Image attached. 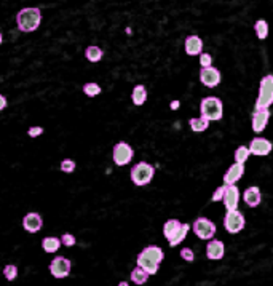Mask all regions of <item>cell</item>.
Listing matches in <instances>:
<instances>
[{
	"label": "cell",
	"instance_id": "1",
	"mask_svg": "<svg viewBox=\"0 0 273 286\" xmlns=\"http://www.w3.org/2000/svg\"><path fill=\"white\" fill-rule=\"evenodd\" d=\"M165 259L163 250L155 244H150V247L144 248L138 256V265L143 267L149 275H155L158 272L160 262Z\"/></svg>",
	"mask_w": 273,
	"mask_h": 286
},
{
	"label": "cell",
	"instance_id": "2",
	"mask_svg": "<svg viewBox=\"0 0 273 286\" xmlns=\"http://www.w3.org/2000/svg\"><path fill=\"white\" fill-rule=\"evenodd\" d=\"M42 21V12L37 7H26L16 15V24L21 32H34Z\"/></svg>",
	"mask_w": 273,
	"mask_h": 286
},
{
	"label": "cell",
	"instance_id": "3",
	"mask_svg": "<svg viewBox=\"0 0 273 286\" xmlns=\"http://www.w3.org/2000/svg\"><path fill=\"white\" fill-rule=\"evenodd\" d=\"M200 110H201V117H205L208 121H217L224 115L222 101L216 96H206L201 99Z\"/></svg>",
	"mask_w": 273,
	"mask_h": 286
},
{
	"label": "cell",
	"instance_id": "4",
	"mask_svg": "<svg viewBox=\"0 0 273 286\" xmlns=\"http://www.w3.org/2000/svg\"><path fill=\"white\" fill-rule=\"evenodd\" d=\"M155 175V168L147 161H139L138 165H134V168L131 170V181H133L136 186L143 187L147 186V184L154 179Z\"/></svg>",
	"mask_w": 273,
	"mask_h": 286
},
{
	"label": "cell",
	"instance_id": "5",
	"mask_svg": "<svg viewBox=\"0 0 273 286\" xmlns=\"http://www.w3.org/2000/svg\"><path fill=\"white\" fill-rule=\"evenodd\" d=\"M271 103H273V75L268 74L260 80L256 107H270Z\"/></svg>",
	"mask_w": 273,
	"mask_h": 286
},
{
	"label": "cell",
	"instance_id": "6",
	"mask_svg": "<svg viewBox=\"0 0 273 286\" xmlns=\"http://www.w3.org/2000/svg\"><path fill=\"white\" fill-rule=\"evenodd\" d=\"M224 227L229 233H240L245 229V214L238 211V208L227 211L224 218Z\"/></svg>",
	"mask_w": 273,
	"mask_h": 286
},
{
	"label": "cell",
	"instance_id": "7",
	"mask_svg": "<svg viewBox=\"0 0 273 286\" xmlns=\"http://www.w3.org/2000/svg\"><path fill=\"white\" fill-rule=\"evenodd\" d=\"M134 157V150L128 142H118V144L114 146V152H112V158L117 167H125L133 160Z\"/></svg>",
	"mask_w": 273,
	"mask_h": 286
},
{
	"label": "cell",
	"instance_id": "8",
	"mask_svg": "<svg viewBox=\"0 0 273 286\" xmlns=\"http://www.w3.org/2000/svg\"><path fill=\"white\" fill-rule=\"evenodd\" d=\"M194 232L201 240H211L216 235V224L206 218H198L194 222Z\"/></svg>",
	"mask_w": 273,
	"mask_h": 286
},
{
	"label": "cell",
	"instance_id": "9",
	"mask_svg": "<svg viewBox=\"0 0 273 286\" xmlns=\"http://www.w3.org/2000/svg\"><path fill=\"white\" fill-rule=\"evenodd\" d=\"M70 261L64 256H56L52 262H50V273L55 278H66L70 273Z\"/></svg>",
	"mask_w": 273,
	"mask_h": 286
},
{
	"label": "cell",
	"instance_id": "10",
	"mask_svg": "<svg viewBox=\"0 0 273 286\" xmlns=\"http://www.w3.org/2000/svg\"><path fill=\"white\" fill-rule=\"evenodd\" d=\"M220 72L219 69L208 66V67H201L200 70V81L208 88H214L220 84Z\"/></svg>",
	"mask_w": 273,
	"mask_h": 286
},
{
	"label": "cell",
	"instance_id": "11",
	"mask_svg": "<svg viewBox=\"0 0 273 286\" xmlns=\"http://www.w3.org/2000/svg\"><path fill=\"white\" fill-rule=\"evenodd\" d=\"M224 205L227 211L232 210H237L238 208V201H240V190L235 184H225V189H224Z\"/></svg>",
	"mask_w": 273,
	"mask_h": 286
},
{
	"label": "cell",
	"instance_id": "12",
	"mask_svg": "<svg viewBox=\"0 0 273 286\" xmlns=\"http://www.w3.org/2000/svg\"><path fill=\"white\" fill-rule=\"evenodd\" d=\"M271 142L265 138H254L249 144V154L257 155V157H265L271 152Z\"/></svg>",
	"mask_w": 273,
	"mask_h": 286
},
{
	"label": "cell",
	"instance_id": "13",
	"mask_svg": "<svg viewBox=\"0 0 273 286\" xmlns=\"http://www.w3.org/2000/svg\"><path fill=\"white\" fill-rule=\"evenodd\" d=\"M270 118V110L268 107H256L254 114H252V130L256 133L264 131Z\"/></svg>",
	"mask_w": 273,
	"mask_h": 286
},
{
	"label": "cell",
	"instance_id": "14",
	"mask_svg": "<svg viewBox=\"0 0 273 286\" xmlns=\"http://www.w3.org/2000/svg\"><path fill=\"white\" fill-rule=\"evenodd\" d=\"M43 226V219L38 213H27L24 219H23V227L30 232V233H37Z\"/></svg>",
	"mask_w": 273,
	"mask_h": 286
},
{
	"label": "cell",
	"instance_id": "15",
	"mask_svg": "<svg viewBox=\"0 0 273 286\" xmlns=\"http://www.w3.org/2000/svg\"><path fill=\"white\" fill-rule=\"evenodd\" d=\"M208 247H206V256L208 259L211 261H219L224 258V254H225V247H224V243H222L220 240H208Z\"/></svg>",
	"mask_w": 273,
	"mask_h": 286
},
{
	"label": "cell",
	"instance_id": "16",
	"mask_svg": "<svg viewBox=\"0 0 273 286\" xmlns=\"http://www.w3.org/2000/svg\"><path fill=\"white\" fill-rule=\"evenodd\" d=\"M243 175H245V165L243 163H234L227 171H225V175H224V182L225 184H237Z\"/></svg>",
	"mask_w": 273,
	"mask_h": 286
},
{
	"label": "cell",
	"instance_id": "17",
	"mask_svg": "<svg viewBox=\"0 0 273 286\" xmlns=\"http://www.w3.org/2000/svg\"><path fill=\"white\" fill-rule=\"evenodd\" d=\"M184 48L189 56H197L201 53V50H203V40L198 35H189L184 42Z\"/></svg>",
	"mask_w": 273,
	"mask_h": 286
},
{
	"label": "cell",
	"instance_id": "18",
	"mask_svg": "<svg viewBox=\"0 0 273 286\" xmlns=\"http://www.w3.org/2000/svg\"><path fill=\"white\" fill-rule=\"evenodd\" d=\"M243 200H245V203L249 207V208H256L260 205L262 201V193H260V189L252 186V187H248L245 190V193H243Z\"/></svg>",
	"mask_w": 273,
	"mask_h": 286
},
{
	"label": "cell",
	"instance_id": "19",
	"mask_svg": "<svg viewBox=\"0 0 273 286\" xmlns=\"http://www.w3.org/2000/svg\"><path fill=\"white\" fill-rule=\"evenodd\" d=\"M189 229H190L189 224H180V227L177 229V232L168 240L169 241V247L174 248V247H177V244H180L182 241H184V238L187 237V233H189Z\"/></svg>",
	"mask_w": 273,
	"mask_h": 286
},
{
	"label": "cell",
	"instance_id": "20",
	"mask_svg": "<svg viewBox=\"0 0 273 286\" xmlns=\"http://www.w3.org/2000/svg\"><path fill=\"white\" fill-rule=\"evenodd\" d=\"M131 99H133L134 106H143L147 101V90L144 85H136L133 93H131Z\"/></svg>",
	"mask_w": 273,
	"mask_h": 286
},
{
	"label": "cell",
	"instance_id": "21",
	"mask_svg": "<svg viewBox=\"0 0 273 286\" xmlns=\"http://www.w3.org/2000/svg\"><path fill=\"white\" fill-rule=\"evenodd\" d=\"M42 248H43L45 253L53 254V253H56L61 248V240L56 238V237H45L42 240Z\"/></svg>",
	"mask_w": 273,
	"mask_h": 286
},
{
	"label": "cell",
	"instance_id": "22",
	"mask_svg": "<svg viewBox=\"0 0 273 286\" xmlns=\"http://www.w3.org/2000/svg\"><path fill=\"white\" fill-rule=\"evenodd\" d=\"M103 50H101L99 47L96 45H89L86 50H85V56L86 59L89 61V63H99L101 59H103Z\"/></svg>",
	"mask_w": 273,
	"mask_h": 286
},
{
	"label": "cell",
	"instance_id": "23",
	"mask_svg": "<svg viewBox=\"0 0 273 286\" xmlns=\"http://www.w3.org/2000/svg\"><path fill=\"white\" fill-rule=\"evenodd\" d=\"M189 125H190V130H192V131L201 133V131L208 130L209 121H208L205 117H195V118H190V120H189Z\"/></svg>",
	"mask_w": 273,
	"mask_h": 286
},
{
	"label": "cell",
	"instance_id": "24",
	"mask_svg": "<svg viewBox=\"0 0 273 286\" xmlns=\"http://www.w3.org/2000/svg\"><path fill=\"white\" fill-rule=\"evenodd\" d=\"M149 277H150V275L143 267H139V265L133 272H131V281L136 283V284H144L149 280Z\"/></svg>",
	"mask_w": 273,
	"mask_h": 286
},
{
	"label": "cell",
	"instance_id": "25",
	"mask_svg": "<svg viewBox=\"0 0 273 286\" xmlns=\"http://www.w3.org/2000/svg\"><path fill=\"white\" fill-rule=\"evenodd\" d=\"M180 227V222L177 219H169L165 222V226H163V235H165V238L169 240L173 235L177 232V229Z\"/></svg>",
	"mask_w": 273,
	"mask_h": 286
},
{
	"label": "cell",
	"instance_id": "26",
	"mask_svg": "<svg viewBox=\"0 0 273 286\" xmlns=\"http://www.w3.org/2000/svg\"><path fill=\"white\" fill-rule=\"evenodd\" d=\"M254 30H256V34L260 40H265L267 35H268V24H267L265 19H259V21H256Z\"/></svg>",
	"mask_w": 273,
	"mask_h": 286
},
{
	"label": "cell",
	"instance_id": "27",
	"mask_svg": "<svg viewBox=\"0 0 273 286\" xmlns=\"http://www.w3.org/2000/svg\"><path fill=\"white\" fill-rule=\"evenodd\" d=\"M83 93L89 98H95L101 93V87L95 84V81H88V84L83 85Z\"/></svg>",
	"mask_w": 273,
	"mask_h": 286
},
{
	"label": "cell",
	"instance_id": "28",
	"mask_svg": "<svg viewBox=\"0 0 273 286\" xmlns=\"http://www.w3.org/2000/svg\"><path fill=\"white\" fill-rule=\"evenodd\" d=\"M249 149L246 147V146H240L237 150H235V161L237 163H243V165H245V161L249 158Z\"/></svg>",
	"mask_w": 273,
	"mask_h": 286
},
{
	"label": "cell",
	"instance_id": "29",
	"mask_svg": "<svg viewBox=\"0 0 273 286\" xmlns=\"http://www.w3.org/2000/svg\"><path fill=\"white\" fill-rule=\"evenodd\" d=\"M4 275H5V278L8 281H13L18 277V267H16V265H13V264L7 265V267L4 269Z\"/></svg>",
	"mask_w": 273,
	"mask_h": 286
},
{
	"label": "cell",
	"instance_id": "30",
	"mask_svg": "<svg viewBox=\"0 0 273 286\" xmlns=\"http://www.w3.org/2000/svg\"><path fill=\"white\" fill-rule=\"evenodd\" d=\"M75 167H77L75 161L70 158H64L61 161V171H64V173H72L75 170Z\"/></svg>",
	"mask_w": 273,
	"mask_h": 286
},
{
	"label": "cell",
	"instance_id": "31",
	"mask_svg": "<svg viewBox=\"0 0 273 286\" xmlns=\"http://www.w3.org/2000/svg\"><path fill=\"white\" fill-rule=\"evenodd\" d=\"M59 240H61V244H64V247H67V248L74 247V244L77 243L75 237H74V235H70V233H64Z\"/></svg>",
	"mask_w": 273,
	"mask_h": 286
},
{
	"label": "cell",
	"instance_id": "32",
	"mask_svg": "<svg viewBox=\"0 0 273 286\" xmlns=\"http://www.w3.org/2000/svg\"><path fill=\"white\" fill-rule=\"evenodd\" d=\"M180 258L187 261V262H194L195 256H194V251H192L190 248H182L180 250Z\"/></svg>",
	"mask_w": 273,
	"mask_h": 286
},
{
	"label": "cell",
	"instance_id": "33",
	"mask_svg": "<svg viewBox=\"0 0 273 286\" xmlns=\"http://www.w3.org/2000/svg\"><path fill=\"white\" fill-rule=\"evenodd\" d=\"M200 64H201V67L211 66L212 64V56L209 53H203V52H201L200 53Z\"/></svg>",
	"mask_w": 273,
	"mask_h": 286
},
{
	"label": "cell",
	"instance_id": "34",
	"mask_svg": "<svg viewBox=\"0 0 273 286\" xmlns=\"http://www.w3.org/2000/svg\"><path fill=\"white\" fill-rule=\"evenodd\" d=\"M224 189H225V186H220V187H217V189L214 190V193H212L211 200H212V201H220V200H222V197H224Z\"/></svg>",
	"mask_w": 273,
	"mask_h": 286
},
{
	"label": "cell",
	"instance_id": "35",
	"mask_svg": "<svg viewBox=\"0 0 273 286\" xmlns=\"http://www.w3.org/2000/svg\"><path fill=\"white\" fill-rule=\"evenodd\" d=\"M43 133V128L42 127H32V128H29L27 130V135L30 136V138H37V136H40Z\"/></svg>",
	"mask_w": 273,
	"mask_h": 286
},
{
	"label": "cell",
	"instance_id": "36",
	"mask_svg": "<svg viewBox=\"0 0 273 286\" xmlns=\"http://www.w3.org/2000/svg\"><path fill=\"white\" fill-rule=\"evenodd\" d=\"M5 107H7V99H5V96L0 95V110H4Z\"/></svg>",
	"mask_w": 273,
	"mask_h": 286
},
{
	"label": "cell",
	"instance_id": "37",
	"mask_svg": "<svg viewBox=\"0 0 273 286\" xmlns=\"http://www.w3.org/2000/svg\"><path fill=\"white\" fill-rule=\"evenodd\" d=\"M179 107V101H174L173 104H171V109H177Z\"/></svg>",
	"mask_w": 273,
	"mask_h": 286
},
{
	"label": "cell",
	"instance_id": "38",
	"mask_svg": "<svg viewBox=\"0 0 273 286\" xmlns=\"http://www.w3.org/2000/svg\"><path fill=\"white\" fill-rule=\"evenodd\" d=\"M2 42H4V35H2V32H0V45H2Z\"/></svg>",
	"mask_w": 273,
	"mask_h": 286
}]
</instances>
